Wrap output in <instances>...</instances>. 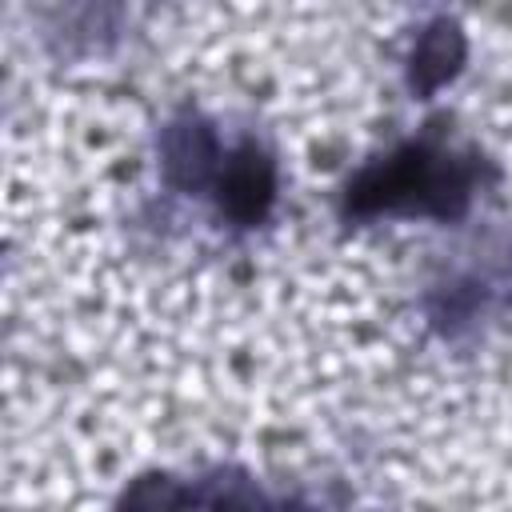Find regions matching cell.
<instances>
[{
	"label": "cell",
	"mask_w": 512,
	"mask_h": 512,
	"mask_svg": "<svg viewBox=\"0 0 512 512\" xmlns=\"http://www.w3.org/2000/svg\"><path fill=\"white\" fill-rule=\"evenodd\" d=\"M356 216L372 212H424L456 220L468 208V172L456 156L428 148H400L396 156L364 168L348 188Z\"/></svg>",
	"instance_id": "obj_1"
},
{
	"label": "cell",
	"mask_w": 512,
	"mask_h": 512,
	"mask_svg": "<svg viewBox=\"0 0 512 512\" xmlns=\"http://www.w3.org/2000/svg\"><path fill=\"white\" fill-rule=\"evenodd\" d=\"M272 196H276V172H272V160L260 148L244 144L220 164L216 200H220V212L232 216L236 224L264 220L268 208H272Z\"/></svg>",
	"instance_id": "obj_2"
},
{
	"label": "cell",
	"mask_w": 512,
	"mask_h": 512,
	"mask_svg": "<svg viewBox=\"0 0 512 512\" xmlns=\"http://www.w3.org/2000/svg\"><path fill=\"white\" fill-rule=\"evenodd\" d=\"M164 176L180 192H200L220 176V148L208 124L200 120H176L164 132Z\"/></svg>",
	"instance_id": "obj_3"
},
{
	"label": "cell",
	"mask_w": 512,
	"mask_h": 512,
	"mask_svg": "<svg viewBox=\"0 0 512 512\" xmlns=\"http://www.w3.org/2000/svg\"><path fill=\"white\" fill-rule=\"evenodd\" d=\"M464 64V32L452 20H436L420 32L416 48H412V64H408V84L420 96H432L436 88H444Z\"/></svg>",
	"instance_id": "obj_4"
},
{
	"label": "cell",
	"mask_w": 512,
	"mask_h": 512,
	"mask_svg": "<svg viewBox=\"0 0 512 512\" xmlns=\"http://www.w3.org/2000/svg\"><path fill=\"white\" fill-rule=\"evenodd\" d=\"M184 496L172 488V480L164 476H148L140 480L132 492H124V504H144V508H160V504H180Z\"/></svg>",
	"instance_id": "obj_5"
}]
</instances>
